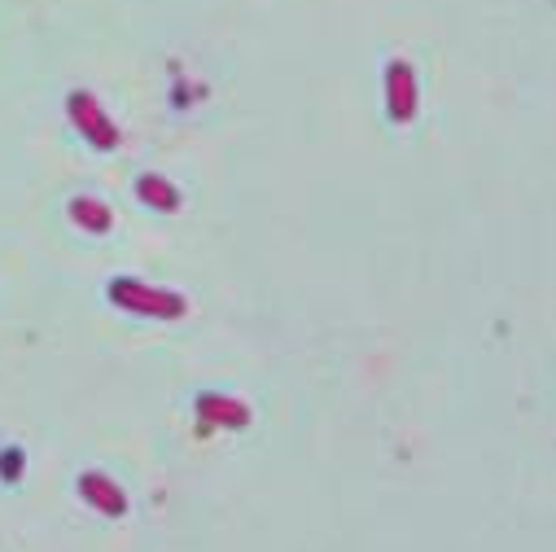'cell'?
<instances>
[{
    "label": "cell",
    "instance_id": "2",
    "mask_svg": "<svg viewBox=\"0 0 556 552\" xmlns=\"http://www.w3.org/2000/svg\"><path fill=\"white\" fill-rule=\"evenodd\" d=\"M66 114H71V123L84 131V141L88 146H97V150H114L118 146V127H114V118L101 110V101L92 97V92H71L66 97Z\"/></svg>",
    "mask_w": 556,
    "mask_h": 552
},
{
    "label": "cell",
    "instance_id": "1",
    "mask_svg": "<svg viewBox=\"0 0 556 552\" xmlns=\"http://www.w3.org/2000/svg\"><path fill=\"white\" fill-rule=\"evenodd\" d=\"M110 303L123 312H136V316H154V321H180L189 312L185 294L163 290V286H146V281H136V276H114Z\"/></svg>",
    "mask_w": 556,
    "mask_h": 552
},
{
    "label": "cell",
    "instance_id": "8",
    "mask_svg": "<svg viewBox=\"0 0 556 552\" xmlns=\"http://www.w3.org/2000/svg\"><path fill=\"white\" fill-rule=\"evenodd\" d=\"M23 452L18 448H5V452H0V478H5V482H18L23 478Z\"/></svg>",
    "mask_w": 556,
    "mask_h": 552
},
{
    "label": "cell",
    "instance_id": "4",
    "mask_svg": "<svg viewBox=\"0 0 556 552\" xmlns=\"http://www.w3.org/2000/svg\"><path fill=\"white\" fill-rule=\"evenodd\" d=\"M198 412L206 430H245L250 426V407L241 399H228V394H198Z\"/></svg>",
    "mask_w": 556,
    "mask_h": 552
},
{
    "label": "cell",
    "instance_id": "6",
    "mask_svg": "<svg viewBox=\"0 0 556 552\" xmlns=\"http://www.w3.org/2000/svg\"><path fill=\"white\" fill-rule=\"evenodd\" d=\"M136 198H141L150 211H163V215L180 211V189L167 176H154V172H146L141 180H136Z\"/></svg>",
    "mask_w": 556,
    "mask_h": 552
},
{
    "label": "cell",
    "instance_id": "7",
    "mask_svg": "<svg viewBox=\"0 0 556 552\" xmlns=\"http://www.w3.org/2000/svg\"><path fill=\"white\" fill-rule=\"evenodd\" d=\"M66 211H71V219H75L84 233H97V237H101V233L114 228V215H110V206H105L101 198H71Z\"/></svg>",
    "mask_w": 556,
    "mask_h": 552
},
{
    "label": "cell",
    "instance_id": "5",
    "mask_svg": "<svg viewBox=\"0 0 556 552\" xmlns=\"http://www.w3.org/2000/svg\"><path fill=\"white\" fill-rule=\"evenodd\" d=\"M79 495H84V504H92V509L105 513V517H123V513H127L123 487H118L114 478H105V474H84V478H79Z\"/></svg>",
    "mask_w": 556,
    "mask_h": 552
},
{
    "label": "cell",
    "instance_id": "3",
    "mask_svg": "<svg viewBox=\"0 0 556 552\" xmlns=\"http://www.w3.org/2000/svg\"><path fill=\"white\" fill-rule=\"evenodd\" d=\"M416 105H421V92H416V71H412V62L394 58L386 66V110H390L394 123H412Z\"/></svg>",
    "mask_w": 556,
    "mask_h": 552
}]
</instances>
